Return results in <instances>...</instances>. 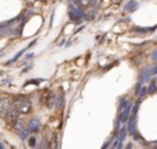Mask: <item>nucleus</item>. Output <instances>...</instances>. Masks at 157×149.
Instances as JSON below:
<instances>
[{
	"label": "nucleus",
	"instance_id": "obj_1",
	"mask_svg": "<svg viewBox=\"0 0 157 149\" xmlns=\"http://www.w3.org/2000/svg\"><path fill=\"white\" fill-rule=\"evenodd\" d=\"M131 109H132V105H131V104H128L127 108L123 109L121 112H119V117H117V120H119L121 124H124V123L128 120V117L131 116Z\"/></svg>",
	"mask_w": 157,
	"mask_h": 149
},
{
	"label": "nucleus",
	"instance_id": "obj_2",
	"mask_svg": "<svg viewBox=\"0 0 157 149\" xmlns=\"http://www.w3.org/2000/svg\"><path fill=\"white\" fill-rule=\"evenodd\" d=\"M127 130H128V133L132 135L136 131V116L135 115H131L130 117H128V120H127Z\"/></svg>",
	"mask_w": 157,
	"mask_h": 149
},
{
	"label": "nucleus",
	"instance_id": "obj_3",
	"mask_svg": "<svg viewBox=\"0 0 157 149\" xmlns=\"http://www.w3.org/2000/svg\"><path fill=\"white\" fill-rule=\"evenodd\" d=\"M134 32L139 33V35H146V33H152L157 29V25L155 26H134Z\"/></svg>",
	"mask_w": 157,
	"mask_h": 149
},
{
	"label": "nucleus",
	"instance_id": "obj_4",
	"mask_svg": "<svg viewBox=\"0 0 157 149\" xmlns=\"http://www.w3.org/2000/svg\"><path fill=\"white\" fill-rule=\"evenodd\" d=\"M152 68H145L144 71H142L141 76H139V80H142L144 83H147V81H150V79H152Z\"/></svg>",
	"mask_w": 157,
	"mask_h": 149
},
{
	"label": "nucleus",
	"instance_id": "obj_5",
	"mask_svg": "<svg viewBox=\"0 0 157 149\" xmlns=\"http://www.w3.org/2000/svg\"><path fill=\"white\" fill-rule=\"evenodd\" d=\"M138 7H139V3L136 2V0H130V2L124 6V10L128 11V13H132V11H135Z\"/></svg>",
	"mask_w": 157,
	"mask_h": 149
},
{
	"label": "nucleus",
	"instance_id": "obj_6",
	"mask_svg": "<svg viewBox=\"0 0 157 149\" xmlns=\"http://www.w3.org/2000/svg\"><path fill=\"white\" fill-rule=\"evenodd\" d=\"M156 92H157V83H156V80H153L147 86V94H156Z\"/></svg>",
	"mask_w": 157,
	"mask_h": 149
},
{
	"label": "nucleus",
	"instance_id": "obj_7",
	"mask_svg": "<svg viewBox=\"0 0 157 149\" xmlns=\"http://www.w3.org/2000/svg\"><path fill=\"white\" fill-rule=\"evenodd\" d=\"M128 104H130V101H128L127 98H124V97H123V98H120V102H119V112H121L123 109H125V108H127V105H128Z\"/></svg>",
	"mask_w": 157,
	"mask_h": 149
},
{
	"label": "nucleus",
	"instance_id": "obj_8",
	"mask_svg": "<svg viewBox=\"0 0 157 149\" xmlns=\"http://www.w3.org/2000/svg\"><path fill=\"white\" fill-rule=\"evenodd\" d=\"M139 105H141V100H138V102H135L132 105V109H131V115H135L136 116V113H138V111H139Z\"/></svg>",
	"mask_w": 157,
	"mask_h": 149
},
{
	"label": "nucleus",
	"instance_id": "obj_9",
	"mask_svg": "<svg viewBox=\"0 0 157 149\" xmlns=\"http://www.w3.org/2000/svg\"><path fill=\"white\" fill-rule=\"evenodd\" d=\"M138 95H139V100H141V101L144 100V98L147 95V87H142V88H141V91L138 92Z\"/></svg>",
	"mask_w": 157,
	"mask_h": 149
},
{
	"label": "nucleus",
	"instance_id": "obj_10",
	"mask_svg": "<svg viewBox=\"0 0 157 149\" xmlns=\"http://www.w3.org/2000/svg\"><path fill=\"white\" fill-rule=\"evenodd\" d=\"M29 127H30V130H33V131H37V130H39V122H37V120H33V123L30 122Z\"/></svg>",
	"mask_w": 157,
	"mask_h": 149
},
{
	"label": "nucleus",
	"instance_id": "obj_11",
	"mask_svg": "<svg viewBox=\"0 0 157 149\" xmlns=\"http://www.w3.org/2000/svg\"><path fill=\"white\" fill-rule=\"evenodd\" d=\"M142 83H144L142 80H139L138 83H136V86H135V94H136V95H138V92L141 91V88H142Z\"/></svg>",
	"mask_w": 157,
	"mask_h": 149
},
{
	"label": "nucleus",
	"instance_id": "obj_12",
	"mask_svg": "<svg viewBox=\"0 0 157 149\" xmlns=\"http://www.w3.org/2000/svg\"><path fill=\"white\" fill-rule=\"evenodd\" d=\"M152 60L155 61V62H157V49L153 50V53H152Z\"/></svg>",
	"mask_w": 157,
	"mask_h": 149
},
{
	"label": "nucleus",
	"instance_id": "obj_13",
	"mask_svg": "<svg viewBox=\"0 0 157 149\" xmlns=\"http://www.w3.org/2000/svg\"><path fill=\"white\" fill-rule=\"evenodd\" d=\"M152 75L153 76H157V64L152 68Z\"/></svg>",
	"mask_w": 157,
	"mask_h": 149
},
{
	"label": "nucleus",
	"instance_id": "obj_14",
	"mask_svg": "<svg viewBox=\"0 0 157 149\" xmlns=\"http://www.w3.org/2000/svg\"><path fill=\"white\" fill-rule=\"evenodd\" d=\"M155 147H156V148H157V142H155Z\"/></svg>",
	"mask_w": 157,
	"mask_h": 149
}]
</instances>
